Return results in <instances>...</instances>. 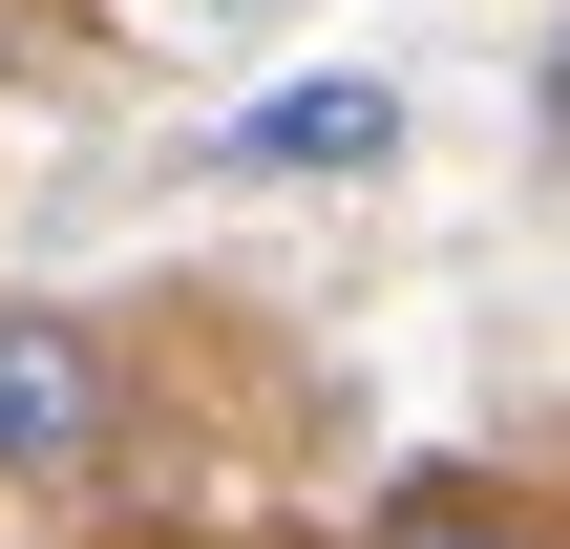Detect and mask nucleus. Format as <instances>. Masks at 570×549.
<instances>
[{
	"instance_id": "nucleus-2",
	"label": "nucleus",
	"mask_w": 570,
	"mask_h": 549,
	"mask_svg": "<svg viewBox=\"0 0 570 549\" xmlns=\"http://www.w3.org/2000/svg\"><path fill=\"white\" fill-rule=\"evenodd\" d=\"M381 148H402V85H275L254 127H212V169H254V190H338Z\"/></svg>"
},
{
	"instance_id": "nucleus-1",
	"label": "nucleus",
	"mask_w": 570,
	"mask_h": 549,
	"mask_svg": "<svg viewBox=\"0 0 570 549\" xmlns=\"http://www.w3.org/2000/svg\"><path fill=\"white\" fill-rule=\"evenodd\" d=\"M106 444H127L106 339H85V317H42V296H0V487H85Z\"/></svg>"
},
{
	"instance_id": "nucleus-3",
	"label": "nucleus",
	"mask_w": 570,
	"mask_h": 549,
	"mask_svg": "<svg viewBox=\"0 0 570 549\" xmlns=\"http://www.w3.org/2000/svg\"><path fill=\"white\" fill-rule=\"evenodd\" d=\"M381 549H550V508H529V487H465V465H423V487L381 508Z\"/></svg>"
}]
</instances>
